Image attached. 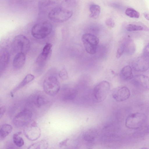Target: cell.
<instances>
[{"instance_id": "6da1fadb", "label": "cell", "mask_w": 149, "mask_h": 149, "mask_svg": "<svg viewBox=\"0 0 149 149\" xmlns=\"http://www.w3.org/2000/svg\"><path fill=\"white\" fill-rule=\"evenodd\" d=\"M55 73L54 72L49 71L43 82L44 91L45 93L50 96L55 95L60 90V83Z\"/></svg>"}, {"instance_id": "7a4b0ae2", "label": "cell", "mask_w": 149, "mask_h": 149, "mask_svg": "<svg viewBox=\"0 0 149 149\" xmlns=\"http://www.w3.org/2000/svg\"><path fill=\"white\" fill-rule=\"evenodd\" d=\"M52 46L51 43H47L36 59L34 64V69L37 73H42L45 69L52 54Z\"/></svg>"}, {"instance_id": "3957f363", "label": "cell", "mask_w": 149, "mask_h": 149, "mask_svg": "<svg viewBox=\"0 0 149 149\" xmlns=\"http://www.w3.org/2000/svg\"><path fill=\"white\" fill-rule=\"evenodd\" d=\"M53 29L52 24L48 21L38 22L35 24L31 29L32 36L38 39H45L51 33Z\"/></svg>"}, {"instance_id": "277c9868", "label": "cell", "mask_w": 149, "mask_h": 149, "mask_svg": "<svg viewBox=\"0 0 149 149\" xmlns=\"http://www.w3.org/2000/svg\"><path fill=\"white\" fill-rule=\"evenodd\" d=\"M72 15V10L61 6L50 10L48 14V18L55 22H62L69 19Z\"/></svg>"}, {"instance_id": "5b68a950", "label": "cell", "mask_w": 149, "mask_h": 149, "mask_svg": "<svg viewBox=\"0 0 149 149\" xmlns=\"http://www.w3.org/2000/svg\"><path fill=\"white\" fill-rule=\"evenodd\" d=\"M147 120V117L144 113H133L130 114L126 118L125 125L129 129L137 130L146 124Z\"/></svg>"}, {"instance_id": "8992f818", "label": "cell", "mask_w": 149, "mask_h": 149, "mask_svg": "<svg viewBox=\"0 0 149 149\" xmlns=\"http://www.w3.org/2000/svg\"><path fill=\"white\" fill-rule=\"evenodd\" d=\"M30 42L29 39L22 35L16 36L12 42V47L16 53H22L26 54L30 48Z\"/></svg>"}, {"instance_id": "52a82bcc", "label": "cell", "mask_w": 149, "mask_h": 149, "mask_svg": "<svg viewBox=\"0 0 149 149\" xmlns=\"http://www.w3.org/2000/svg\"><path fill=\"white\" fill-rule=\"evenodd\" d=\"M110 86L106 81H103L97 84L94 88L93 95L95 101L100 102L104 101L109 91Z\"/></svg>"}, {"instance_id": "ba28073f", "label": "cell", "mask_w": 149, "mask_h": 149, "mask_svg": "<svg viewBox=\"0 0 149 149\" xmlns=\"http://www.w3.org/2000/svg\"><path fill=\"white\" fill-rule=\"evenodd\" d=\"M82 40L88 53L94 54L96 53L99 41L97 37L92 34L86 33L82 35Z\"/></svg>"}, {"instance_id": "9c48e42d", "label": "cell", "mask_w": 149, "mask_h": 149, "mask_svg": "<svg viewBox=\"0 0 149 149\" xmlns=\"http://www.w3.org/2000/svg\"><path fill=\"white\" fill-rule=\"evenodd\" d=\"M32 116L31 110L24 109L15 116L13 120V124L17 127H25L31 121Z\"/></svg>"}, {"instance_id": "30bf717a", "label": "cell", "mask_w": 149, "mask_h": 149, "mask_svg": "<svg viewBox=\"0 0 149 149\" xmlns=\"http://www.w3.org/2000/svg\"><path fill=\"white\" fill-rule=\"evenodd\" d=\"M24 134L26 138L31 141H35L40 137L41 131L37 123L35 121H31L24 127Z\"/></svg>"}, {"instance_id": "8fae6325", "label": "cell", "mask_w": 149, "mask_h": 149, "mask_svg": "<svg viewBox=\"0 0 149 149\" xmlns=\"http://www.w3.org/2000/svg\"><path fill=\"white\" fill-rule=\"evenodd\" d=\"M29 104L38 108L47 104L48 100L47 97L40 93H36L30 96L29 99Z\"/></svg>"}, {"instance_id": "7c38bea8", "label": "cell", "mask_w": 149, "mask_h": 149, "mask_svg": "<svg viewBox=\"0 0 149 149\" xmlns=\"http://www.w3.org/2000/svg\"><path fill=\"white\" fill-rule=\"evenodd\" d=\"M130 95L128 88L126 86H122L116 88L112 93V96L116 101L122 102L128 99Z\"/></svg>"}, {"instance_id": "4fadbf2b", "label": "cell", "mask_w": 149, "mask_h": 149, "mask_svg": "<svg viewBox=\"0 0 149 149\" xmlns=\"http://www.w3.org/2000/svg\"><path fill=\"white\" fill-rule=\"evenodd\" d=\"M10 59L9 52L5 48H1L0 49V75L6 70Z\"/></svg>"}, {"instance_id": "5bb4252c", "label": "cell", "mask_w": 149, "mask_h": 149, "mask_svg": "<svg viewBox=\"0 0 149 149\" xmlns=\"http://www.w3.org/2000/svg\"><path fill=\"white\" fill-rule=\"evenodd\" d=\"M134 68L136 70L144 71L149 68V60L144 56L138 58L134 63Z\"/></svg>"}, {"instance_id": "9a60e30c", "label": "cell", "mask_w": 149, "mask_h": 149, "mask_svg": "<svg viewBox=\"0 0 149 149\" xmlns=\"http://www.w3.org/2000/svg\"><path fill=\"white\" fill-rule=\"evenodd\" d=\"M26 54L22 53H16L13 60V65L14 68L18 70L21 68L25 64Z\"/></svg>"}, {"instance_id": "2e32d148", "label": "cell", "mask_w": 149, "mask_h": 149, "mask_svg": "<svg viewBox=\"0 0 149 149\" xmlns=\"http://www.w3.org/2000/svg\"><path fill=\"white\" fill-rule=\"evenodd\" d=\"M76 95L75 91L72 89L64 88L61 91V97L64 101H69L73 100Z\"/></svg>"}, {"instance_id": "e0dca14e", "label": "cell", "mask_w": 149, "mask_h": 149, "mask_svg": "<svg viewBox=\"0 0 149 149\" xmlns=\"http://www.w3.org/2000/svg\"><path fill=\"white\" fill-rule=\"evenodd\" d=\"M98 132L96 129L94 128L89 129L84 134L83 136L84 140L87 142H93L98 135Z\"/></svg>"}, {"instance_id": "ac0fdd59", "label": "cell", "mask_w": 149, "mask_h": 149, "mask_svg": "<svg viewBox=\"0 0 149 149\" xmlns=\"http://www.w3.org/2000/svg\"><path fill=\"white\" fill-rule=\"evenodd\" d=\"M34 75L31 74H27L18 86L11 93H13L21 88H22L34 79Z\"/></svg>"}, {"instance_id": "d6986e66", "label": "cell", "mask_w": 149, "mask_h": 149, "mask_svg": "<svg viewBox=\"0 0 149 149\" xmlns=\"http://www.w3.org/2000/svg\"><path fill=\"white\" fill-rule=\"evenodd\" d=\"M120 75L125 80H127L132 79L133 74L131 67L129 65L124 67L121 70Z\"/></svg>"}, {"instance_id": "ffe728a7", "label": "cell", "mask_w": 149, "mask_h": 149, "mask_svg": "<svg viewBox=\"0 0 149 149\" xmlns=\"http://www.w3.org/2000/svg\"><path fill=\"white\" fill-rule=\"evenodd\" d=\"M13 127L9 124H4L1 127L0 129V137L1 140L4 139L12 131Z\"/></svg>"}, {"instance_id": "44dd1931", "label": "cell", "mask_w": 149, "mask_h": 149, "mask_svg": "<svg viewBox=\"0 0 149 149\" xmlns=\"http://www.w3.org/2000/svg\"><path fill=\"white\" fill-rule=\"evenodd\" d=\"M89 10L91 12L90 17L93 19H96L99 16L101 11L100 6L98 5L92 4L89 7Z\"/></svg>"}, {"instance_id": "7402d4cb", "label": "cell", "mask_w": 149, "mask_h": 149, "mask_svg": "<svg viewBox=\"0 0 149 149\" xmlns=\"http://www.w3.org/2000/svg\"><path fill=\"white\" fill-rule=\"evenodd\" d=\"M48 146V143L47 141L45 140H43L31 145L28 149H46Z\"/></svg>"}, {"instance_id": "603a6c76", "label": "cell", "mask_w": 149, "mask_h": 149, "mask_svg": "<svg viewBox=\"0 0 149 149\" xmlns=\"http://www.w3.org/2000/svg\"><path fill=\"white\" fill-rule=\"evenodd\" d=\"M125 51L129 55L133 54L135 51V44L133 40L129 39L125 42Z\"/></svg>"}, {"instance_id": "cb8c5ba5", "label": "cell", "mask_w": 149, "mask_h": 149, "mask_svg": "<svg viewBox=\"0 0 149 149\" xmlns=\"http://www.w3.org/2000/svg\"><path fill=\"white\" fill-rule=\"evenodd\" d=\"M136 80L144 88L149 90V78L147 76L141 75L136 77Z\"/></svg>"}, {"instance_id": "d4e9b609", "label": "cell", "mask_w": 149, "mask_h": 149, "mask_svg": "<svg viewBox=\"0 0 149 149\" xmlns=\"http://www.w3.org/2000/svg\"><path fill=\"white\" fill-rule=\"evenodd\" d=\"M21 132H18L14 134L13 135V141L17 147H20L24 144L23 139L19 135L21 134Z\"/></svg>"}, {"instance_id": "484cf974", "label": "cell", "mask_w": 149, "mask_h": 149, "mask_svg": "<svg viewBox=\"0 0 149 149\" xmlns=\"http://www.w3.org/2000/svg\"><path fill=\"white\" fill-rule=\"evenodd\" d=\"M125 13L127 16L131 18H138L139 17V13L134 9L131 8L127 9Z\"/></svg>"}, {"instance_id": "4316f807", "label": "cell", "mask_w": 149, "mask_h": 149, "mask_svg": "<svg viewBox=\"0 0 149 149\" xmlns=\"http://www.w3.org/2000/svg\"><path fill=\"white\" fill-rule=\"evenodd\" d=\"M126 29L128 31H132L142 30L143 29V28L140 26L129 24L127 26Z\"/></svg>"}, {"instance_id": "83f0119b", "label": "cell", "mask_w": 149, "mask_h": 149, "mask_svg": "<svg viewBox=\"0 0 149 149\" xmlns=\"http://www.w3.org/2000/svg\"><path fill=\"white\" fill-rule=\"evenodd\" d=\"M75 0H63L61 6L68 9L69 7L74 6L75 5Z\"/></svg>"}, {"instance_id": "f1b7e54d", "label": "cell", "mask_w": 149, "mask_h": 149, "mask_svg": "<svg viewBox=\"0 0 149 149\" xmlns=\"http://www.w3.org/2000/svg\"><path fill=\"white\" fill-rule=\"evenodd\" d=\"M139 131L137 134H139L140 136H142L144 135L149 133V125L145 124L142 127L137 130Z\"/></svg>"}, {"instance_id": "f546056e", "label": "cell", "mask_w": 149, "mask_h": 149, "mask_svg": "<svg viewBox=\"0 0 149 149\" xmlns=\"http://www.w3.org/2000/svg\"><path fill=\"white\" fill-rule=\"evenodd\" d=\"M125 42H124L121 44L118 49L116 57L117 58L120 57L123 54L125 51Z\"/></svg>"}, {"instance_id": "4dcf8cb0", "label": "cell", "mask_w": 149, "mask_h": 149, "mask_svg": "<svg viewBox=\"0 0 149 149\" xmlns=\"http://www.w3.org/2000/svg\"><path fill=\"white\" fill-rule=\"evenodd\" d=\"M58 75L60 78L63 80H66L68 78V72L65 68L62 69L59 72Z\"/></svg>"}, {"instance_id": "1f68e13d", "label": "cell", "mask_w": 149, "mask_h": 149, "mask_svg": "<svg viewBox=\"0 0 149 149\" xmlns=\"http://www.w3.org/2000/svg\"><path fill=\"white\" fill-rule=\"evenodd\" d=\"M143 54V56L149 60V43L144 47Z\"/></svg>"}, {"instance_id": "d6a6232c", "label": "cell", "mask_w": 149, "mask_h": 149, "mask_svg": "<svg viewBox=\"0 0 149 149\" xmlns=\"http://www.w3.org/2000/svg\"><path fill=\"white\" fill-rule=\"evenodd\" d=\"M105 23L107 26L110 28H113L115 25L114 22L111 18L107 19L105 21Z\"/></svg>"}, {"instance_id": "836d02e7", "label": "cell", "mask_w": 149, "mask_h": 149, "mask_svg": "<svg viewBox=\"0 0 149 149\" xmlns=\"http://www.w3.org/2000/svg\"><path fill=\"white\" fill-rule=\"evenodd\" d=\"M6 111V107L5 106H2L0 107V118L3 117Z\"/></svg>"}, {"instance_id": "e575fe53", "label": "cell", "mask_w": 149, "mask_h": 149, "mask_svg": "<svg viewBox=\"0 0 149 149\" xmlns=\"http://www.w3.org/2000/svg\"><path fill=\"white\" fill-rule=\"evenodd\" d=\"M68 140L69 139L67 138L60 142L59 143V147H62L65 146L66 145L67 143Z\"/></svg>"}, {"instance_id": "d590c367", "label": "cell", "mask_w": 149, "mask_h": 149, "mask_svg": "<svg viewBox=\"0 0 149 149\" xmlns=\"http://www.w3.org/2000/svg\"><path fill=\"white\" fill-rule=\"evenodd\" d=\"M144 17L148 20H149V13H145L143 14Z\"/></svg>"}, {"instance_id": "8d00e7d4", "label": "cell", "mask_w": 149, "mask_h": 149, "mask_svg": "<svg viewBox=\"0 0 149 149\" xmlns=\"http://www.w3.org/2000/svg\"><path fill=\"white\" fill-rule=\"evenodd\" d=\"M50 0L51 1H52L55 2L56 1H58V0Z\"/></svg>"}]
</instances>
